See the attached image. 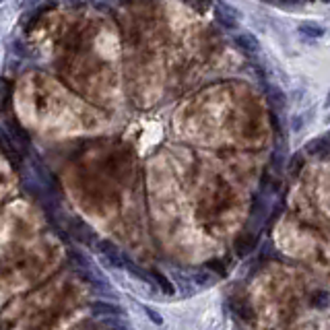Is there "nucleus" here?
Here are the masks:
<instances>
[{"label": "nucleus", "mask_w": 330, "mask_h": 330, "mask_svg": "<svg viewBox=\"0 0 330 330\" xmlns=\"http://www.w3.org/2000/svg\"><path fill=\"white\" fill-rule=\"evenodd\" d=\"M324 107H330V91H328V95H326V99H324Z\"/></svg>", "instance_id": "19"}, {"label": "nucleus", "mask_w": 330, "mask_h": 330, "mask_svg": "<svg viewBox=\"0 0 330 330\" xmlns=\"http://www.w3.org/2000/svg\"><path fill=\"white\" fill-rule=\"evenodd\" d=\"M231 310L242 318V320H248V318H252V312H250V308H248V303H240L238 299H233L231 301Z\"/></svg>", "instance_id": "14"}, {"label": "nucleus", "mask_w": 330, "mask_h": 330, "mask_svg": "<svg viewBox=\"0 0 330 330\" xmlns=\"http://www.w3.org/2000/svg\"><path fill=\"white\" fill-rule=\"evenodd\" d=\"M151 274H153V279H155V283L159 285V289L165 293V295H174L176 293V289H174V285L170 283V279L165 277L163 272H159V270H151Z\"/></svg>", "instance_id": "8"}, {"label": "nucleus", "mask_w": 330, "mask_h": 330, "mask_svg": "<svg viewBox=\"0 0 330 330\" xmlns=\"http://www.w3.org/2000/svg\"><path fill=\"white\" fill-rule=\"evenodd\" d=\"M95 250L101 254V260L109 266V268H124L126 266V254L109 240H99Z\"/></svg>", "instance_id": "1"}, {"label": "nucleus", "mask_w": 330, "mask_h": 330, "mask_svg": "<svg viewBox=\"0 0 330 330\" xmlns=\"http://www.w3.org/2000/svg\"><path fill=\"white\" fill-rule=\"evenodd\" d=\"M70 233H73V238H75L79 244H85V246H91V248H95L97 242H99L97 233H95L85 221H81V219H73V223H70Z\"/></svg>", "instance_id": "2"}, {"label": "nucleus", "mask_w": 330, "mask_h": 330, "mask_svg": "<svg viewBox=\"0 0 330 330\" xmlns=\"http://www.w3.org/2000/svg\"><path fill=\"white\" fill-rule=\"evenodd\" d=\"M235 45L242 50V52H246L248 56H254V54H258L260 52V41H258V37L254 35V33H238L235 35Z\"/></svg>", "instance_id": "4"}, {"label": "nucleus", "mask_w": 330, "mask_h": 330, "mask_svg": "<svg viewBox=\"0 0 330 330\" xmlns=\"http://www.w3.org/2000/svg\"><path fill=\"white\" fill-rule=\"evenodd\" d=\"M308 114H299V116H295L293 120H291V126H293V130H301L303 126H305V122H308Z\"/></svg>", "instance_id": "18"}, {"label": "nucleus", "mask_w": 330, "mask_h": 330, "mask_svg": "<svg viewBox=\"0 0 330 330\" xmlns=\"http://www.w3.org/2000/svg\"><path fill=\"white\" fill-rule=\"evenodd\" d=\"M124 268L132 274V277H136L138 281H143V283H147V285H153V281H155V279H153V274H151V272H147L145 268H140L138 264H134L128 256H126V266H124Z\"/></svg>", "instance_id": "6"}, {"label": "nucleus", "mask_w": 330, "mask_h": 330, "mask_svg": "<svg viewBox=\"0 0 330 330\" xmlns=\"http://www.w3.org/2000/svg\"><path fill=\"white\" fill-rule=\"evenodd\" d=\"M268 101L272 103V107H277V109H279V107L283 109V107L287 105L285 93H283L281 89H277V87H270V89H268Z\"/></svg>", "instance_id": "12"}, {"label": "nucleus", "mask_w": 330, "mask_h": 330, "mask_svg": "<svg viewBox=\"0 0 330 330\" xmlns=\"http://www.w3.org/2000/svg\"><path fill=\"white\" fill-rule=\"evenodd\" d=\"M93 316H124V310L116 303H107V301H91L89 305Z\"/></svg>", "instance_id": "5"}, {"label": "nucleus", "mask_w": 330, "mask_h": 330, "mask_svg": "<svg viewBox=\"0 0 330 330\" xmlns=\"http://www.w3.org/2000/svg\"><path fill=\"white\" fill-rule=\"evenodd\" d=\"M299 33L305 35V37L318 39V37H322V35L326 33V29H324L322 25H318V23H301V25H299Z\"/></svg>", "instance_id": "7"}, {"label": "nucleus", "mask_w": 330, "mask_h": 330, "mask_svg": "<svg viewBox=\"0 0 330 330\" xmlns=\"http://www.w3.org/2000/svg\"><path fill=\"white\" fill-rule=\"evenodd\" d=\"M192 281L196 283V287H210V285H215V277L208 270H204V268H198L192 274Z\"/></svg>", "instance_id": "11"}, {"label": "nucleus", "mask_w": 330, "mask_h": 330, "mask_svg": "<svg viewBox=\"0 0 330 330\" xmlns=\"http://www.w3.org/2000/svg\"><path fill=\"white\" fill-rule=\"evenodd\" d=\"M305 151L318 159H328L330 157V132L328 134H322L318 138H312L308 140L305 145Z\"/></svg>", "instance_id": "3"}, {"label": "nucleus", "mask_w": 330, "mask_h": 330, "mask_svg": "<svg viewBox=\"0 0 330 330\" xmlns=\"http://www.w3.org/2000/svg\"><path fill=\"white\" fill-rule=\"evenodd\" d=\"M101 326H103L105 330H130L124 322L118 320V316H107V320H103Z\"/></svg>", "instance_id": "13"}, {"label": "nucleus", "mask_w": 330, "mask_h": 330, "mask_svg": "<svg viewBox=\"0 0 330 330\" xmlns=\"http://www.w3.org/2000/svg\"><path fill=\"white\" fill-rule=\"evenodd\" d=\"M330 303V295L326 293V291H316L314 295H312V305H316V308H326Z\"/></svg>", "instance_id": "15"}, {"label": "nucleus", "mask_w": 330, "mask_h": 330, "mask_svg": "<svg viewBox=\"0 0 330 330\" xmlns=\"http://www.w3.org/2000/svg\"><path fill=\"white\" fill-rule=\"evenodd\" d=\"M213 15H215V19H217L219 23H221L223 27H227V29H238V19H235L233 15H229V13H225L223 9H219V7H217Z\"/></svg>", "instance_id": "10"}, {"label": "nucleus", "mask_w": 330, "mask_h": 330, "mask_svg": "<svg viewBox=\"0 0 330 330\" xmlns=\"http://www.w3.org/2000/svg\"><path fill=\"white\" fill-rule=\"evenodd\" d=\"M215 3H217V7H219V9H223L225 13H229V15H233L235 19L240 17V13H238V9H235V7H231V5H227V3H225V0H215Z\"/></svg>", "instance_id": "17"}, {"label": "nucleus", "mask_w": 330, "mask_h": 330, "mask_svg": "<svg viewBox=\"0 0 330 330\" xmlns=\"http://www.w3.org/2000/svg\"><path fill=\"white\" fill-rule=\"evenodd\" d=\"M143 310H145V314L149 316V320H151L153 324H157V326H163V318H161V314H159L157 310H153V308H149V305H145Z\"/></svg>", "instance_id": "16"}, {"label": "nucleus", "mask_w": 330, "mask_h": 330, "mask_svg": "<svg viewBox=\"0 0 330 330\" xmlns=\"http://www.w3.org/2000/svg\"><path fill=\"white\" fill-rule=\"evenodd\" d=\"M176 279H178V285H180V293H182V297H190V295H194V291H196V283L194 281H190L186 274H180V272H176Z\"/></svg>", "instance_id": "9"}, {"label": "nucleus", "mask_w": 330, "mask_h": 330, "mask_svg": "<svg viewBox=\"0 0 330 330\" xmlns=\"http://www.w3.org/2000/svg\"><path fill=\"white\" fill-rule=\"evenodd\" d=\"M322 3H330V0H322Z\"/></svg>", "instance_id": "20"}]
</instances>
